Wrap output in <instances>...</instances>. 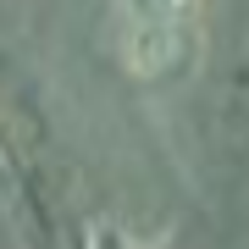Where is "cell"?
<instances>
[{"label": "cell", "instance_id": "cell-1", "mask_svg": "<svg viewBox=\"0 0 249 249\" xmlns=\"http://www.w3.org/2000/svg\"><path fill=\"white\" fill-rule=\"evenodd\" d=\"M199 34V0H127L122 11V45L127 67L139 78H166L194 55Z\"/></svg>", "mask_w": 249, "mask_h": 249}]
</instances>
